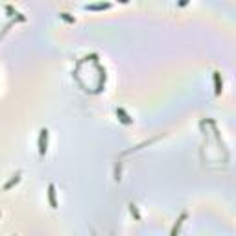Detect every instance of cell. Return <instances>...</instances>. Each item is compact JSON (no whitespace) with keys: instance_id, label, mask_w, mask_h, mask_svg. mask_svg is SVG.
I'll return each mask as SVG.
<instances>
[{"instance_id":"obj_2","label":"cell","mask_w":236,"mask_h":236,"mask_svg":"<svg viewBox=\"0 0 236 236\" xmlns=\"http://www.w3.org/2000/svg\"><path fill=\"white\" fill-rule=\"evenodd\" d=\"M50 203H52V207H56V197H54V186H50Z\"/></svg>"},{"instance_id":"obj_1","label":"cell","mask_w":236,"mask_h":236,"mask_svg":"<svg viewBox=\"0 0 236 236\" xmlns=\"http://www.w3.org/2000/svg\"><path fill=\"white\" fill-rule=\"evenodd\" d=\"M46 137H48V131L43 129L41 131V138H39V149H41L43 155H44V151H46Z\"/></svg>"}]
</instances>
